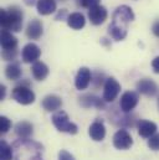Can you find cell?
<instances>
[{"label": "cell", "mask_w": 159, "mask_h": 160, "mask_svg": "<svg viewBox=\"0 0 159 160\" xmlns=\"http://www.w3.org/2000/svg\"><path fill=\"white\" fill-rule=\"evenodd\" d=\"M14 153L11 145H9L5 140H1L0 143V160H13Z\"/></svg>", "instance_id": "24"}, {"label": "cell", "mask_w": 159, "mask_h": 160, "mask_svg": "<svg viewBox=\"0 0 159 160\" xmlns=\"http://www.w3.org/2000/svg\"><path fill=\"white\" fill-rule=\"evenodd\" d=\"M77 1L82 8H86V9H91L93 6H97L101 2V0H77Z\"/></svg>", "instance_id": "28"}, {"label": "cell", "mask_w": 159, "mask_h": 160, "mask_svg": "<svg viewBox=\"0 0 159 160\" xmlns=\"http://www.w3.org/2000/svg\"><path fill=\"white\" fill-rule=\"evenodd\" d=\"M113 145L116 149L119 150H127L133 145L132 135L126 129H119L113 135Z\"/></svg>", "instance_id": "8"}, {"label": "cell", "mask_w": 159, "mask_h": 160, "mask_svg": "<svg viewBox=\"0 0 159 160\" xmlns=\"http://www.w3.org/2000/svg\"><path fill=\"white\" fill-rule=\"evenodd\" d=\"M61 1H66V0H61Z\"/></svg>", "instance_id": "36"}, {"label": "cell", "mask_w": 159, "mask_h": 160, "mask_svg": "<svg viewBox=\"0 0 159 160\" xmlns=\"http://www.w3.org/2000/svg\"><path fill=\"white\" fill-rule=\"evenodd\" d=\"M152 32H153L157 38H159V20H157V21L153 24V26H152Z\"/></svg>", "instance_id": "31"}, {"label": "cell", "mask_w": 159, "mask_h": 160, "mask_svg": "<svg viewBox=\"0 0 159 160\" xmlns=\"http://www.w3.org/2000/svg\"><path fill=\"white\" fill-rule=\"evenodd\" d=\"M152 68L156 73H159V56H157L153 61H152Z\"/></svg>", "instance_id": "30"}, {"label": "cell", "mask_w": 159, "mask_h": 160, "mask_svg": "<svg viewBox=\"0 0 159 160\" xmlns=\"http://www.w3.org/2000/svg\"><path fill=\"white\" fill-rule=\"evenodd\" d=\"M88 134L91 137L92 140L95 142H102L106 137V127H105V123L103 120L97 119L95 120L90 128H88Z\"/></svg>", "instance_id": "15"}, {"label": "cell", "mask_w": 159, "mask_h": 160, "mask_svg": "<svg viewBox=\"0 0 159 160\" xmlns=\"http://www.w3.org/2000/svg\"><path fill=\"white\" fill-rule=\"evenodd\" d=\"M56 0H39L36 4V9L40 15H51L56 11Z\"/></svg>", "instance_id": "21"}, {"label": "cell", "mask_w": 159, "mask_h": 160, "mask_svg": "<svg viewBox=\"0 0 159 160\" xmlns=\"http://www.w3.org/2000/svg\"><path fill=\"white\" fill-rule=\"evenodd\" d=\"M148 147L154 150V152H158L159 150V133H156L154 135H152L149 139H148Z\"/></svg>", "instance_id": "26"}, {"label": "cell", "mask_w": 159, "mask_h": 160, "mask_svg": "<svg viewBox=\"0 0 159 160\" xmlns=\"http://www.w3.org/2000/svg\"><path fill=\"white\" fill-rule=\"evenodd\" d=\"M23 19H24L23 10L16 5L9 6L8 9H1L0 24L3 30L19 32L23 28Z\"/></svg>", "instance_id": "3"}, {"label": "cell", "mask_w": 159, "mask_h": 160, "mask_svg": "<svg viewBox=\"0 0 159 160\" xmlns=\"http://www.w3.org/2000/svg\"><path fill=\"white\" fill-rule=\"evenodd\" d=\"M137 91H138V93H141L143 96L154 97V96H157L159 88L158 84L153 80L143 78V80H139L137 82Z\"/></svg>", "instance_id": "10"}, {"label": "cell", "mask_w": 159, "mask_h": 160, "mask_svg": "<svg viewBox=\"0 0 159 160\" xmlns=\"http://www.w3.org/2000/svg\"><path fill=\"white\" fill-rule=\"evenodd\" d=\"M11 97L15 102L23 104V106H29L31 103L35 102V93L33 92V89L29 86V82H24L18 84L13 92H11Z\"/></svg>", "instance_id": "5"}, {"label": "cell", "mask_w": 159, "mask_h": 160, "mask_svg": "<svg viewBox=\"0 0 159 160\" xmlns=\"http://www.w3.org/2000/svg\"><path fill=\"white\" fill-rule=\"evenodd\" d=\"M57 160H76L74 158V155L71 153H69L67 150H60L59 152V157Z\"/></svg>", "instance_id": "29"}, {"label": "cell", "mask_w": 159, "mask_h": 160, "mask_svg": "<svg viewBox=\"0 0 159 160\" xmlns=\"http://www.w3.org/2000/svg\"><path fill=\"white\" fill-rule=\"evenodd\" d=\"M15 160H44L42 152L44 148L31 139H19L14 143Z\"/></svg>", "instance_id": "2"}, {"label": "cell", "mask_w": 159, "mask_h": 160, "mask_svg": "<svg viewBox=\"0 0 159 160\" xmlns=\"http://www.w3.org/2000/svg\"><path fill=\"white\" fill-rule=\"evenodd\" d=\"M38 1H39V0H24L25 5H28V6H33V5H36V4H38Z\"/></svg>", "instance_id": "34"}, {"label": "cell", "mask_w": 159, "mask_h": 160, "mask_svg": "<svg viewBox=\"0 0 159 160\" xmlns=\"http://www.w3.org/2000/svg\"><path fill=\"white\" fill-rule=\"evenodd\" d=\"M92 82V73L91 70L87 67H81L75 77V86L79 91H83L86 89L90 83Z\"/></svg>", "instance_id": "14"}, {"label": "cell", "mask_w": 159, "mask_h": 160, "mask_svg": "<svg viewBox=\"0 0 159 160\" xmlns=\"http://www.w3.org/2000/svg\"><path fill=\"white\" fill-rule=\"evenodd\" d=\"M5 93H6V87L4 84L0 86V99L4 101L5 99Z\"/></svg>", "instance_id": "32"}, {"label": "cell", "mask_w": 159, "mask_h": 160, "mask_svg": "<svg viewBox=\"0 0 159 160\" xmlns=\"http://www.w3.org/2000/svg\"><path fill=\"white\" fill-rule=\"evenodd\" d=\"M51 120L59 132L69 133V134H77V132H79V127L70 120L67 113L64 111L55 112L51 117Z\"/></svg>", "instance_id": "4"}, {"label": "cell", "mask_w": 159, "mask_h": 160, "mask_svg": "<svg viewBox=\"0 0 159 160\" xmlns=\"http://www.w3.org/2000/svg\"><path fill=\"white\" fill-rule=\"evenodd\" d=\"M31 72H33V76L35 80L44 81L49 76L50 70H49L46 63H44L41 61H36V62H34V65L31 67Z\"/></svg>", "instance_id": "19"}, {"label": "cell", "mask_w": 159, "mask_h": 160, "mask_svg": "<svg viewBox=\"0 0 159 160\" xmlns=\"http://www.w3.org/2000/svg\"><path fill=\"white\" fill-rule=\"evenodd\" d=\"M25 34H26V36L30 40H39L40 38L42 36V34H44V25H42V22L40 20H38V19H33L28 24Z\"/></svg>", "instance_id": "16"}, {"label": "cell", "mask_w": 159, "mask_h": 160, "mask_svg": "<svg viewBox=\"0 0 159 160\" xmlns=\"http://www.w3.org/2000/svg\"><path fill=\"white\" fill-rule=\"evenodd\" d=\"M107 16H108L107 9L102 5H97V6L88 9V19H90L91 24H93V25L103 24L107 20Z\"/></svg>", "instance_id": "11"}, {"label": "cell", "mask_w": 159, "mask_h": 160, "mask_svg": "<svg viewBox=\"0 0 159 160\" xmlns=\"http://www.w3.org/2000/svg\"><path fill=\"white\" fill-rule=\"evenodd\" d=\"M134 12L131 6L128 5H121L118 6L113 15H112V21L108 26V34L111 38L116 41H122L127 36V30H128V24L134 20Z\"/></svg>", "instance_id": "1"}, {"label": "cell", "mask_w": 159, "mask_h": 160, "mask_svg": "<svg viewBox=\"0 0 159 160\" xmlns=\"http://www.w3.org/2000/svg\"><path fill=\"white\" fill-rule=\"evenodd\" d=\"M1 47L3 50H16L18 39L13 35L11 31H8V30L1 31Z\"/></svg>", "instance_id": "20"}, {"label": "cell", "mask_w": 159, "mask_h": 160, "mask_svg": "<svg viewBox=\"0 0 159 160\" xmlns=\"http://www.w3.org/2000/svg\"><path fill=\"white\" fill-rule=\"evenodd\" d=\"M18 55V50H3L1 56L5 61H14Z\"/></svg>", "instance_id": "27"}, {"label": "cell", "mask_w": 159, "mask_h": 160, "mask_svg": "<svg viewBox=\"0 0 159 160\" xmlns=\"http://www.w3.org/2000/svg\"><path fill=\"white\" fill-rule=\"evenodd\" d=\"M158 109H159V97H158Z\"/></svg>", "instance_id": "35"}, {"label": "cell", "mask_w": 159, "mask_h": 160, "mask_svg": "<svg viewBox=\"0 0 159 160\" xmlns=\"http://www.w3.org/2000/svg\"><path fill=\"white\" fill-rule=\"evenodd\" d=\"M41 104L46 112H57L62 107V99L56 94H47L44 97Z\"/></svg>", "instance_id": "17"}, {"label": "cell", "mask_w": 159, "mask_h": 160, "mask_svg": "<svg viewBox=\"0 0 159 160\" xmlns=\"http://www.w3.org/2000/svg\"><path fill=\"white\" fill-rule=\"evenodd\" d=\"M80 104L83 107V108H97V109H105L106 104H105V99L95 96V94H83L79 98Z\"/></svg>", "instance_id": "12"}, {"label": "cell", "mask_w": 159, "mask_h": 160, "mask_svg": "<svg viewBox=\"0 0 159 160\" xmlns=\"http://www.w3.org/2000/svg\"><path fill=\"white\" fill-rule=\"evenodd\" d=\"M65 15H67V12H66V9H62V11H60V12L57 14V16H56V20L64 19V18H65Z\"/></svg>", "instance_id": "33"}, {"label": "cell", "mask_w": 159, "mask_h": 160, "mask_svg": "<svg viewBox=\"0 0 159 160\" xmlns=\"http://www.w3.org/2000/svg\"><path fill=\"white\" fill-rule=\"evenodd\" d=\"M67 25L74 30H81L86 25V19L81 12H72L67 16Z\"/></svg>", "instance_id": "22"}, {"label": "cell", "mask_w": 159, "mask_h": 160, "mask_svg": "<svg viewBox=\"0 0 159 160\" xmlns=\"http://www.w3.org/2000/svg\"><path fill=\"white\" fill-rule=\"evenodd\" d=\"M23 75L21 67L18 63H10L5 67V76L10 81H18Z\"/></svg>", "instance_id": "23"}, {"label": "cell", "mask_w": 159, "mask_h": 160, "mask_svg": "<svg viewBox=\"0 0 159 160\" xmlns=\"http://www.w3.org/2000/svg\"><path fill=\"white\" fill-rule=\"evenodd\" d=\"M41 56V50L36 43H28L24 46L23 51H21V58L25 63H34L36 62Z\"/></svg>", "instance_id": "9"}, {"label": "cell", "mask_w": 159, "mask_h": 160, "mask_svg": "<svg viewBox=\"0 0 159 160\" xmlns=\"http://www.w3.org/2000/svg\"><path fill=\"white\" fill-rule=\"evenodd\" d=\"M10 128H11V120L5 116H1L0 117V132H1V134L8 133L10 130Z\"/></svg>", "instance_id": "25"}, {"label": "cell", "mask_w": 159, "mask_h": 160, "mask_svg": "<svg viewBox=\"0 0 159 160\" xmlns=\"http://www.w3.org/2000/svg\"><path fill=\"white\" fill-rule=\"evenodd\" d=\"M137 129H138V134L144 138V139H149L152 135H154L157 133V124L154 122L146 119H139L137 123Z\"/></svg>", "instance_id": "13"}, {"label": "cell", "mask_w": 159, "mask_h": 160, "mask_svg": "<svg viewBox=\"0 0 159 160\" xmlns=\"http://www.w3.org/2000/svg\"><path fill=\"white\" fill-rule=\"evenodd\" d=\"M15 134L20 139H30L34 134V125L30 122L21 120L15 125Z\"/></svg>", "instance_id": "18"}, {"label": "cell", "mask_w": 159, "mask_h": 160, "mask_svg": "<svg viewBox=\"0 0 159 160\" xmlns=\"http://www.w3.org/2000/svg\"><path fill=\"white\" fill-rule=\"evenodd\" d=\"M138 102H139V94L134 91H127L121 97L119 107L123 113H129L137 107Z\"/></svg>", "instance_id": "6"}, {"label": "cell", "mask_w": 159, "mask_h": 160, "mask_svg": "<svg viewBox=\"0 0 159 160\" xmlns=\"http://www.w3.org/2000/svg\"><path fill=\"white\" fill-rule=\"evenodd\" d=\"M121 92V84L116 78L110 77L106 78V82L103 84V99L106 102H113L118 97Z\"/></svg>", "instance_id": "7"}]
</instances>
